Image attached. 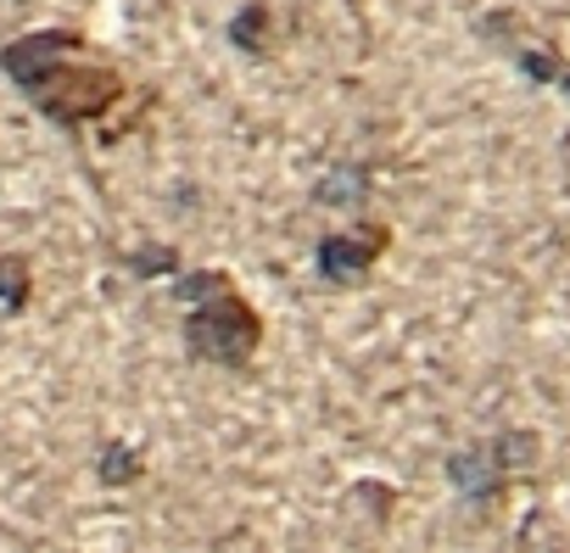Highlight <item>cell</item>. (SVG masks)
<instances>
[{"label":"cell","instance_id":"277c9868","mask_svg":"<svg viewBox=\"0 0 570 553\" xmlns=\"http://www.w3.org/2000/svg\"><path fill=\"white\" fill-rule=\"evenodd\" d=\"M381 251H386V229H381V224H364V229H353V235H325L320 251H314V263H320V274H325L331 286H347V280H358V274H364Z\"/></svg>","mask_w":570,"mask_h":553},{"label":"cell","instance_id":"ba28073f","mask_svg":"<svg viewBox=\"0 0 570 553\" xmlns=\"http://www.w3.org/2000/svg\"><path fill=\"white\" fill-rule=\"evenodd\" d=\"M96 470H101V481H107V486H124V481H135V470H140V464H135V453H129L124 442H112V447L101 453V464H96Z\"/></svg>","mask_w":570,"mask_h":553},{"label":"cell","instance_id":"9c48e42d","mask_svg":"<svg viewBox=\"0 0 570 553\" xmlns=\"http://www.w3.org/2000/svg\"><path fill=\"white\" fill-rule=\"evenodd\" d=\"M163 268H174V251H140L135 257V274H163Z\"/></svg>","mask_w":570,"mask_h":553},{"label":"cell","instance_id":"6da1fadb","mask_svg":"<svg viewBox=\"0 0 570 553\" xmlns=\"http://www.w3.org/2000/svg\"><path fill=\"white\" fill-rule=\"evenodd\" d=\"M0 68L12 73V85L57 124L79 129L90 118H101L118 96H124V79L101 62H90V46L68 29H51V34H23L0 51Z\"/></svg>","mask_w":570,"mask_h":553},{"label":"cell","instance_id":"7a4b0ae2","mask_svg":"<svg viewBox=\"0 0 570 553\" xmlns=\"http://www.w3.org/2000/svg\"><path fill=\"white\" fill-rule=\"evenodd\" d=\"M179 297L190 303L185 342H190L196 358L235 369V364H246V358L257 353L263 325H257V314L235 297L229 274H213V268H207V274H190V280H179Z\"/></svg>","mask_w":570,"mask_h":553},{"label":"cell","instance_id":"3957f363","mask_svg":"<svg viewBox=\"0 0 570 553\" xmlns=\"http://www.w3.org/2000/svg\"><path fill=\"white\" fill-rule=\"evenodd\" d=\"M531 453H537V436L514 431V436L481 442V447H470V453H453V458H448V481H453L470 503H487V497H498V492H503L509 470L531 464Z\"/></svg>","mask_w":570,"mask_h":553},{"label":"cell","instance_id":"8992f818","mask_svg":"<svg viewBox=\"0 0 570 553\" xmlns=\"http://www.w3.org/2000/svg\"><path fill=\"white\" fill-rule=\"evenodd\" d=\"M364 185H370V174L347 162V168H336V174L320 185V201H331V207H347V201H358V196H364Z\"/></svg>","mask_w":570,"mask_h":553},{"label":"cell","instance_id":"5b68a950","mask_svg":"<svg viewBox=\"0 0 570 553\" xmlns=\"http://www.w3.org/2000/svg\"><path fill=\"white\" fill-rule=\"evenodd\" d=\"M263 34H268V7H246V12L229 23V46H235V51H246V57H257V51H263Z\"/></svg>","mask_w":570,"mask_h":553},{"label":"cell","instance_id":"52a82bcc","mask_svg":"<svg viewBox=\"0 0 570 553\" xmlns=\"http://www.w3.org/2000/svg\"><path fill=\"white\" fill-rule=\"evenodd\" d=\"M0 303H7V308L29 303V268H23V257H0Z\"/></svg>","mask_w":570,"mask_h":553}]
</instances>
